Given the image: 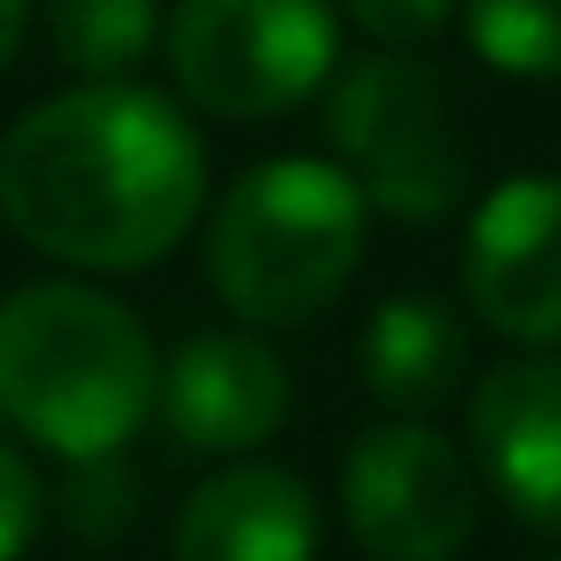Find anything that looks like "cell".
I'll use <instances>...</instances> for the list:
<instances>
[{
    "label": "cell",
    "instance_id": "8fae6325",
    "mask_svg": "<svg viewBox=\"0 0 561 561\" xmlns=\"http://www.w3.org/2000/svg\"><path fill=\"white\" fill-rule=\"evenodd\" d=\"M356 370H363V391L391 420H434L448 398H462V377H469L462 313L434 291H391L363 320Z\"/></svg>",
    "mask_w": 561,
    "mask_h": 561
},
{
    "label": "cell",
    "instance_id": "2e32d148",
    "mask_svg": "<svg viewBox=\"0 0 561 561\" xmlns=\"http://www.w3.org/2000/svg\"><path fill=\"white\" fill-rule=\"evenodd\" d=\"M28 14H36V0H0V71H8V65H14V50H22Z\"/></svg>",
    "mask_w": 561,
    "mask_h": 561
},
{
    "label": "cell",
    "instance_id": "9c48e42d",
    "mask_svg": "<svg viewBox=\"0 0 561 561\" xmlns=\"http://www.w3.org/2000/svg\"><path fill=\"white\" fill-rule=\"evenodd\" d=\"M469 462L519 526L561 540V356L497 363L469 391Z\"/></svg>",
    "mask_w": 561,
    "mask_h": 561
},
{
    "label": "cell",
    "instance_id": "8992f818",
    "mask_svg": "<svg viewBox=\"0 0 561 561\" xmlns=\"http://www.w3.org/2000/svg\"><path fill=\"white\" fill-rule=\"evenodd\" d=\"M342 519L370 561H455L477 540L483 477L434 420H377L342 455Z\"/></svg>",
    "mask_w": 561,
    "mask_h": 561
},
{
    "label": "cell",
    "instance_id": "7a4b0ae2",
    "mask_svg": "<svg viewBox=\"0 0 561 561\" xmlns=\"http://www.w3.org/2000/svg\"><path fill=\"white\" fill-rule=\"evenodd\" d=\"M157 342L114 291L36 277L0 299V420L65 462H107L157 412Z\"/></svg>",
    "mask_w": 561,
    "mask_h": 561
},
{
    "label": "cell",
    "instance_id": "5bb4252c",
    "mask_svg": "<svg viewBox=\"0 0 561 561\" xmlns=\"http://www.w3.org/2000/svg\"><path fill=\"white\" fill-rule=\"evenodd\" d=\"M334 8H342L377 50H420V43H434L440 28H448V14L462 8V0H334Z\"/></svg>",
    "mask_w": 561,
    "mask_h": 561
},
{
    "label": "cell",
    "instance_id": "30bf717a",
    "mask_svg": "<svg viewBox=\"0 0 561 561\" xmlns=\"http://www.w3.org/2000/svg\"><path fill=\"white\" fill-rule=\"evenodd\" d=\"M171 561H320V505L291 469L234 455L179 505Z\"/></svg>",
    "mask_w": 561,
    "mask_h": 561
},
{
    "label": "cell",
    "instance_id": "3957f363",
    "mask_svg": "<svg viewBox=\"0 0 561 561\" xmlns=\"http://www.w3.org/2000/svg\"><path fill=\"white\" fill-rule=\"evenodd\" d=\"M370 199L328 157H263L206 214V285L242 328H306L348 291Z\"/></svg>",
    "mask_w": 561,
    "mask_h": 561
},
{
    "label": "cell",
    "instance_id": "4fadbf2b",
    "mask_svg": "<svg viewBox=\"0 0 561 561\" xmlns=\"http://www.w3.org/2000/svg\"><path fill=\"white\" fill-rule=\"evenodd\" d=\"M462 28L505 79H561V0H462Z\"/></svg>",
    "mask_w": 561,
    "mask_h": 561
},
{
    "label": "cell",
    "instance_id": "7c38bea8",
    "mask_svg": "<svg viewBox=\"0 0 561 561\" xmlns=\"http://www.w3.org/2000/svg\"><path fill=\"white\" fill-rule=\"evenodd\" d=\"M43 36L79 79H128L164 43L157 0H36Z\"/></svg>",
    "mask_w": 561,
    "mask_h": 561
},
{
    "label": "cell",
    "instance_id": "ba28073f",
    "mask_svg": "<svg viewBox=\"0 0 561 561\" xmlns=\"http://www.w3.org/2000/svg\"><path fill=\"white\" fill-rule=\"evenodd\" d=\"M157 412L185 455L234 462V455L277 440V426L291 420V370L263 334L199 328L157 370Z\"/></svg>",
    "mask_w": 561,
    "mask_h": 561
},
{
    "label": "cell",
    "instance_id": "e0dca14e",
    "mask_svg": "<svg viewBox=\"0 0 561 561\" xmlns=\"http://www.w3.org/2000/svg\"><path fill=\"white\" fill-rule=\"evenodd\" d=\"M534 561H561V554H534Z\"/></svg>",
    "mask_w": 561,
    "mask_h": 561
},
{
    "label": "cell",
    "instance_id": "277c9868",
    "mask_svg": "<svg viewBox=\"0 0 561 561\" xmlns=\"http://www.w3.org/2000/svg\"><path fill=\"white\" fill-rule=\"evenodd\" d=\"M334 164L363 185L370 214L398 228H434L469 199V150L455 128V93L426 57L363 50L328 79Z\"/></svg>",
    "mask_w": 561,
    "mask_h": 561
},
{
    "label": "cell",
    "instance_id": "6da1fadb",
    "mask_svg": "<svg viewBox=\"0 0 561 561\" xmlns=\"http://www.w3.org/2000/svg\"><path fill=\"white\" fill-rule=\"evenodd\" d=\"M206 206V142L157 85L85 79L0 136V214L65 271L164 263Z\"/></svg>",
    "mask_w": 561,
    "mask_h": 561
},
{
    "label": "cell",
    "instance_id": "9a60e30c",
    "mask_svg": "<svg viewBox=\"0 0 561 561\" xmlns=\"http://www.w3.org/2000/svg\"><path fill=\"white\" fill-rule=\"evenodd\" d=\"M36 526H43V483L28 469V455L0 440V561H22Z\"/></svg>",
    "mask_w": 561,
    "mask_h": 561
},
{
    "label": "cell",
    "instance_id": "52a82bcc",
    "mask_svg": "<svg viewBox=\"0 0 561 561\" xmlns=\"http://www.w3.org/2000/svg\"><path fill=\"white\" fill-rule=\"evenodd\" d=\"M469 313L512 348H561V179L491 185L462 228Z\"/></svg>",
    "mask_w": 561,
    "mask_h": 561
},
{
    "label": "cell",
    "instance_id": "5b68a950",
    "mask_svg": "<svg viewBox=\"0 0 561 561\" xmlns=\"http://www.w3.org/2000/svg\"><path fill=\"white\" fill-rule=\"evenodd\" d=\"M171 79L214 122H277L342 65L334 0H179L164 22Z\"/></svg>",
    "mask_w": 561,
    "mask_h": 561
}]
</instances>
